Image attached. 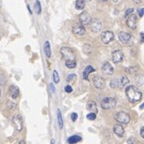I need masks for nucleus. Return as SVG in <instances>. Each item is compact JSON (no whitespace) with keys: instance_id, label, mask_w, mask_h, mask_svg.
I'll list each match as a JSON object with an SVG mask.
<instances>
[{"instance_id":"nucleus-5","label":"nucleus","mask_w":144,"mask_h":144,"mask_svg":"<svg viewBox=\"0 0 144 144\" xmlns=\"http://www.w3.org/2000/svg\"><path fill=\"white\" fill-rule=\"evenodd\" d=\"M101 40H102V42L104 44L110 43L111 41L114 40V33L112 32V31H109V30L102 32V34H101Z\"/></svg>"},{"instance_id":"nucleus-6","label":"nucleus","mask_w":144,"mask_h":144,"mask_svg":"<svg viewBox=\"0 0 144 144\" xmlns=\"http://www.w3.org/2000/svg\"><path fill=\"white\" fill-rule=\"evenodd\" d=\"M12 123L17 131H21L23 128V120L19 114H16L12 117Z\"/></svg>"},{"instance_id":"nucleus-34","label":"nucleus","mask_w":144,"mask_h":144,"mask_svg":"<svg viewBox=\"0 0 144 144\" xmlns=\"http://www.w3.org/2000/svg\"><path fill=\"white\" fill-rule=\"evenodd\" d=\"M126 71L129 72V73H133V72L136 71V67H129V68H126Z\"/></svg>"},{"instance_id":"nucleus-22","label":"nucleus","mask_w":144,"mask_h":144,"mask_svg":"<svg viewBox=\"0 0 144 144\" xmlns=\"http://www.w3.org/2000/svg\"><path fill=\"white\" fill-rule=\"evenodd\" d=\"M57 121H58V126L60 129L63 128V119H62V114L60 110H57Z\"/></svg>"},{"instance_id":"nucleus-26","label":"nucleus","mask_w":144,"mask_h":144,"mask_svg":"<svg viewBox=\"0 0 144 144\" xmlns=\"http://www.w3.org/2000/svg\"><path fill=\"white\" fill-rule=\"evenodd\" d=\"M110 87L111 88H119L120 87V83H119V79L114 78L110 81Z\"/></svg>"},{"instance_id":"nucleus-23","label":"nucleus","mask_w":144,"mask_h":144,"mask_svg":"<svg viewBox=\"0 0 144 144\" xmlns=\"http://www.w3.org/2000/svg\"><path fill=\"white\" fill-rule=\"evenodd\" d=\"M65 65L69 69H73L76 67V61L75 60H65Z\"/></svg>"},{"instance_id":"nucleus-2","label":"nucleus","mask_w":144,"mask_h":144,"mask_svg":"<svg viewBox=\"0 0 144 144\" xmlns=\"http://www.w3.org/2000/svg\"><path fill=\"white\" fill-rule=\"evenodd\" d=\"M114 119L121 123V124H128L130 122V115L125 111H120V112H117L114 116Z\"/></svg>"},{"instance_id":"nucleus-38","label":"nucleus","mask_w":144,"mask_h":144,"mask_svg":"<svg viewBox=\"0 0 144 144\" xmlns=\"http://www.w3.org/2000/svg\"><path fill=\"white\" fill-rule=\"evenodd\" d=\"M140 41H141V43H143L144 42V33L143 32L140 33Z\"/></svg>"},{"instance_id":"nucleus-12","label":"nucleus","mask_w":144,"mask_h":144,"mask_svg":"<svg viewBox=\"0 0 144 144\" xmlns=\"http://www.w3.org/2000/svg\"><path fill=\"white\" fill-rule=\"evenodd\" d=\"M101 70L104 74H107V75H112L114 73V68L109 62H104L101 66Z\"/></svg>"},{"instance_id":"nucleus-20","label":"nucleus","mask_w":144,"mask_h":144,"mask_svg":"<svg viewBox=\"0 0 144 144\" xmlns=\"http://www.w3.org/2000/svg\"><path fill=\"white\" fill-rule=\"evenodd\" d=\"M44 52L48 58L51 57V48H50V43L48 41H46L44 43Z\"/></svg>"},{"instance_id":"nucleus-16","label":"nucleus","mask_w":144,"mask_h":144,"mask_svg":"<svg viewBox=\"0 0 144 144\" xmlns=\"http://www.w3.org/2000/svg\"><path fill=\"white\" fill-rule=\"evenodd\" d=\"M9 95H10L11 98H13V99L17 98L18 95H19V89H18V87H16V86H11L10 89H9Z\"/></svg>"},{"instance_id":"nucleus-19","label":"nucleus","mask_w":144,"mask_h":144,"mask_svg":"<svg viewBox=\"0 0 144 144\" xmlns=\"http://www.w3.org/2000/svg\"><path fill=\"white\" fill-rule=\"evenodd\" d=\"M82 140V138L78 136V135H73L71 137H69L67 139V142L70 144H74V143H77V142H80Z\"/></svg>"},{"instance_id":"nucleus-46","label":"nucleus","mask_w":144,"mask_h":144,"mask_svg":"<svg viewBox=\"0 0 144 144\" xmlns=\"http://www.w3.org/2000/svg\"><path fill=\"white\" fill-rule=\"evenodd\" d=\"M113 1H114V2H117L118 0H113Z\"/></svg>"},{"instance_id":"nucleus-28","label":"nucleus","mask_w":144,"mask_h":144,"mask_svg":"<svg viewBox=\"0 0 144 144\" xmlns=\"http://www.w3.org/2000/svg\"><path fill=\"white\" fill-rule=\"evenodd\" d=\"M34 10H35V12L36 14H41V5H40V2L38 0H36V2H35V5H34Z\"/></svg>"},{"instance_id":"nucleus-40","label":"nucleus","mask_w":144,"mask_h":144,"mask_svg":"<svg viewBox=\"0 0 144 144\" xmlns=\"http://www.w3.org/2000/svg\"><path fill=\"white\" fill-rule=\"evenodd\" d=\"M49 86H50V88H51V91H52V92H55V88H54V85H53L52 83H51V84H50Z\"/></svg>"},{"instance_id":"nucleus-8","label":"nucleus","mask_w":144,"mask_h":144,"mask_svg":"<svg viewBox=\"0 0 144 144\" xmlns=\"http://www.w3.org/2000/svg\"><path fill=\"white\" fill-rule=\"evenodd\" d=\"M126 24H127V26L129 28L133 29V30L136 29V27H137V18H136V16L134 14L128 15L127 19H126Z\"/></svg>"},{"instance_id":"nucleus-41","label":"nucleus","mask_w":144,"mask_h":144,"mask_svg":"<svg viewBox=\"0 0 144 144\" xmlns=\"http://www.w3.org/2000/svg\"><path fill=\"white\" fill-rule=\"evenodd\" d=\"M127 142H128V143H133V142H135V140H134L133 138H131V139H129Z\"/></svg>"},{"instance_id":"nucleus-43","label":"nucleus","mask_w":144,"mask_h":144,"mask_svg":"<svg viewBox=\"0 0 144 144\" xmlns=\"http://www.w3.org/2000/svg\"><path fill=\"white\" fill-rule=\"evenodd\" d=\"M144 108V103L142 105H140V109H143Z\"/></svg>"},{"instance_id":"nucleus-3","label":"nucleus","mask_w":144,"mask_h":144,"mask_svg":"<svg viewBox=\"0 0 144 144\" xmlns=\"http://www.w3.org/2000/svg\"><path fill=\"white\" fill-rule=\"evenodd\" d=\"M101 107L103 109H112L116 106V99L113 98V97H105L104 99L101 100Z\"/></svg>"},{"instance_id":"nucleus-21","label":"nucleus","mask_w":144,"mask_h":144,"mask_svg":"<svg viewBox=\"0 0 144 144\" xmlns=\"http://www.w3.org/2000/svg\"><path fill=\"white\" fill-rule=\"evenodd\" d=\"M135 81L137 83V85H144V75L143 74H138L135 77Z\"/></svg>"},{"instance_id":"nucleus-42","label":"nucleus","mask_w":144,"mask_h":144,"mask_svg":"<svg viewBox=\"0 0 144 144\" xmlns=\"http://www.w3.org/2000/svg\"><path fill=\"white\" fill-rule=\"evenodd\" d=\"M133 2H134V3H136V4H139V3L141 2V0H133Z\"/></svg>"},{"instance_id":"nucleus-48","label":"nucleus","mask_w":144,"mask_h":144,"mask_svg":"<svg viewBox=\"0 0 144 144\" xmlns=\"http://www.w3.org/2000/svg\"><path fill=\"white\" fill-rule=\"evenodd\" d=\"M85 1H90V0H85Z\"/></svg>"},{"instance_id":"nucleus-47","label":"nucleus","mask_w":144,"mask_h":144,"mask_svg":"<svg viewBox=\"0 0 144 144\" xmlns=\"http://www.w3.org/2000/svg\"><path fill=\"white\" fill-rule=\"evenodd\" d=\"M0 96H1V89H0Z\"/></svg>"},{"instance_id":"nucleus-29","label":"nucleus","mask_w":144,"mask_h":144,"mask_svg":"<svg viewBox=\"0 0 144 144\" xmlns=\"http://www.w3.org/2000/svg\"><path fill=\"white\" fill-rule=\"evenodd\" d=\"M53 80H54V82H55V83H59V81H60L58 72L56 71V70H54V71H53Z\"/></svg>"},{"instance_id":"nucleus-44","label":"nucleus","mask_w":144,"mask_h":144,"mask_svg":"<svg viewBox=\"0 0 144 144\" xmlns=\"http://www.w3.org/2000/svg\"><path fill=\"white\" fill-rule=\"evenodd\" d=\"M99 1H101V2H106L107 0H99Z\"/></svg>"},{"instance_id":"nucleus-25","label":"nucleus","mask_w":144,"mask_h":144,"mask_svg":"<svg viewBox=\"0 0 144 144\" xmlns=\"http://www.w3.org/2000/svg\"><path fill=\"white\" fill-rule=\"evenodd\" d=\"M119 83H120V87H124L129 83V79L126 76H122L121 78L119 79Z\"/></svg>"},{"instance_id":"nucleus-18","label":"nucleus","mask_w":144,"mask_h":144,"mask_svg":"<svg viewBox=\"0 0 144 144\" xmlns=\"http://www.w3.org/2000/svg\"><path fill=\"white\" fill-rule=\"evenodd\" d=\"M95 71V69L92 67V66H87L85 69H84V71H83V78L85 79V80H87L88 79V75L91 73V72H94Z\"/></svg>"},{"instance_id":"nucleus-33","label":"nucleus","mask_w":144,"mask_h":144,"mask_svg":"<svg viewBox=\"0 0 144 144\" xmlns=\"http://www.w3.org/2000/svg\"><path fill=\"white\" fill-rule=\"evenodd\" d=\"M133 11H134V9H133V8H128V9L125 11V17H127L128 15L132 14L133 13Z\"/></svg>"},{"instance_id":"nucleus-31","label":"nucleus","mask_w":144,"mask_h":144,"mask_svg":"<svg viewBox=\"0 0 144 144\" xmlns=\"http://www.w3.org/2000/svg\"><path fill=\"white\" fill-rule=\"evenodd\" d=\"M6 84V78L3 74H0V85L4 86Z\"/></svg>"},{"instance_id":"nucleus-30","label":"nucleus","mask_w":144,"mask_h":144,"mask_svg":"<svg viewBox=\"0 0 144 144\" xmlns=\"http://www.w3.org/2000/svg\"><path fill=\"white\" fill-rule=\"evenodd\" d=\"M87 119L88 120H95L96 119V113H93V112H90L89 114H87Z\"/></svg>"},{"instance_id":"nucleus-24","label":"nucleus","mask_w":144,"mask_h":144,"mask_svg":"<svg viewBox=\"0 0 144 144\" xmlns=\"http://www.w3.org/2000/svg\"><path fill=\"white\" fill-rule=\"evenodd\" d=\"M75 6H76V9L82 10V9L85 7V0H77Z\"/></svg>"},{"instance_id":"nucleus-7","label":"nucleus","mask_w":144,"mask_h":144,"mask_svg":"<svg viewBox=\"0 0 144 144\" xmlns=\"http://www.w3.org/2000/svg\"><path fill=\"white\" fill-rule=\"evenodd\" d=\"M72 32L77 36H83L86 32L85 27L83 26L81 23H76V24H74V26L72 27Z\"/></svg>"},{"instance_id":"nucleus-14","label":"nucleus","mask_w":144,"mask_h":144,"mask_svg":"<svg viewBox=\"0 0 144 144\" xmlns=\"http://www.w3.org/2000/svg\"><path fill=\"white\" fill-rule=\"evenodd\" d=\"M113 132H114L115 135L119 138L123 137V136H124V133H125L124 128L122 127V125H120V124H115L113 126Z\"/></svg>"},{"instance_id":"nucleus-45","label":"nucleus","mask_w":144,"mask_h":144,"mask_svg":"<svg viewBox=\"0 0 144 144\" xmlns=\"http://www.w3.org/2000/svg\"><path fill=\"white\" fill-rule=\"evenodd\" d=\"M1 5H2V0H0V7H1Z\"/></svg>"},{"instance_id":"nucleus-27","label":"nucleus","mask_w":144,"mask_h":144,"mask_svg":"<svg viewBox=\"0 0 144 144\" xmlns=\"http://www.w3.org/2000/svg\"><path fill=\"white\" fill-rule=\"evenodd\" d=\"M82 50H83V52L85 54H90L92 52V46L89 45V44H85L82 47Z\"/></svg>"},{"instance_id":"nucleus-32","label":"nucleus","mask_w":144,"mask_h":144,"mask_svg":"<svg viewBox=\"0 0 144 144\" xmlns=\"http://www.w3.org/2000/svg\"><path fill=\"white\" fill-rule=\"evenodd\" d=\"M76 79V75L75 74H70V75H68V77H67V81L68 82H72V81H74Z\"/></svg>"},{"instance_id":"nucleus-13","label":"nucleus","mask_w":144,"mask_h":144,"mask_svg":"<svg viewBox=\"0 0 144 144\" xmlns=\"http://www.w3.org/2000/svg\"><path fill=\"white\" fill-rule=\"evenodd\" d=\"M118 38H119V40H120V42H122V43L126 44V43H128V42L131 40L132 36H131V34H129V33L124 32V31H121V32L118 33Z\"/></svg>"},{"instance_id":"nucleus-1","label":"nucleus","mask_w":144,"mask_h":144,"mask_svg":"<svg viewBox=\"0 0 144 144\" xmlns=\"http://www.w3.org/2000/svg\"><path fill=\"white\" fill-rule=\"evenodd\" d=\"M125 93H126V96L128 100L130 101L131 103H136L139 102L141 98H142V93L141 91L136 88L134 85H129L126 87L125 89Z\"/></svg>"},{"instance_id":"nucleus-35","label":"nucleus","mask_w":144,"mask_h":144,"mask_svg":"<svg viewBox=\"0 0 144 144\" xmlns=\"http://www.w3.org/2000/svg\"><path fill=\"white\" fill-rule=\"evenodd\" d=\"M77 118H78V115H77V113H72V114H71L72 121H76V120H77Z\"/></svg>"},{"instance_id":"nucleus-15","label":"nucleus","mask_w":144,"mask_h":144,"mask_svg":"<svg viewBox=\"0 0 144 144\" xmlns=\"http://www.w3.org/2000/svg\"><path fill=\"white\" fill-rule=\"evenodd\" d=\"M90 28L93 32H99L102 28V23L99 20H93L90 22Z\"/></svg>"},{"instance_id":"nucleus-36","label":"nucleus","mask_w":144,"mask_h":144,"mask_svg":"<svg viewBox=\"0 0 144 144\" xmlns=\"http://www.w3.org/2000/svg\"><path fill=\"white\" fill-rule=\"evenodd\" d=\"M143 15H144V7H143V8H140V9L138 10V16L142 17Z\"/></svg>"},{"instance_id":"nucleus-39","label":"nucleus","mask_w":144,"mask_h":144,"mask_svg":"<svg viewBox=\"0 0 144 144\" xmlns=\"http://www.w3.org/2000/svg\"><path fill=\"white\" fill-rule=\"evenodd\" d=\"M140 135H141V137L144 138V126L140 129Z\"/></svg>"},{"instance_id":"nucleus-10","label":"nucleus","mask_w":144,"mask_h":144,"mask_svg":"<svg viewBox=\"0 0 144 144\" xmlns=\"http://www.w3.org/2000/svg\"><path fill=\"white\" fill-rule=\"evenodd\" d=\"M93 84L94 86L96 87V88H98V89H103L105 87V80L101 76H98V75H96V76H94L93 77Z\"/></svg>"},{"instance_id":"nucleus-9","label":"nucleus","mask_w":144,"mask_h":144,"mask_svg":"<svg viewBox=\"0 0 144 144\" xmlns=\"http://www.w3.org/2000/svg\"><path fill=\"white\" fill-rule=\"evenodd\" d=\"M124 58V54L121 50H115L112 52V61L114 63H120Z\"/></svg>"},{"instance_id":"nucleus-17","label":"nucleus","mask_w":144,"mask_h":144,"mask_svg":"<svg viewBox=\"0 0 144 144\" xmlns=\"http://www.w3.org/2000/svg\"><path fill=\"white\" fill-rule=\"evenodd\" d=\"M86 107H87V109L90 112H93V113H96V114H97L98 108H97V104H96L94 101H88Z\"/></svg>"},{"instance_id":"nucleus-11","label":"nucleus","mask_w":144,"mask_h":144,"mask_svg":"<svg viewBox=\"0 0 144 144\" xmlns=\"http://www.w3.org/2000/svg\"><path fill=\"white\" fill-rule=\"evenodd\" d=\"M79 21H80V23H81L83 26H85V25L90 24V22H91V17H90V15L87 13V12H82V13L79 15Z\"/></svg>"},{"instance_id":"nucleus-4","label":"nucleus","mask_w":144,"mask_h":144,"mask_svg":"<svg viewBox=\"0 0 144 144\" xmlns=\"http://www.w3.org/2000/svg\"><path fill=\"white\" fill-rule=\"evenodd\" d=\"M60 53L65 60H75V53L70 47H62L60 49Z\"/></svg>"},{"instance_id":"nucleus-37","label":"nucleus","mask_w":144,"mask_h":144,"mask_svg":"<svg viewBox=\"0 0 144 144\" xmlns=\"http://www.w3.org/2000/svg\"><path fill=\"white\" fill-rule=\"evenodd\" d=\"M72 87L70 85H67V86H65V91L67 92V93H71L72 92Z\"/></svg>"}]
</instances>
